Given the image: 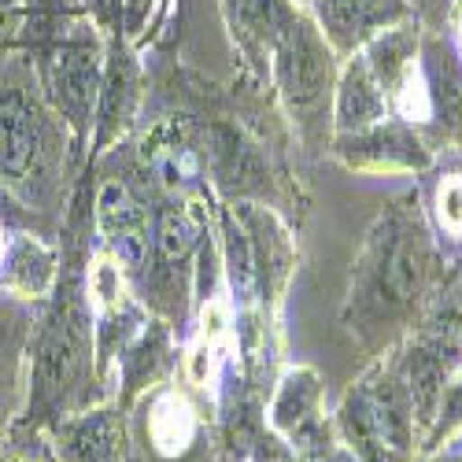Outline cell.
Segmentation results:
<instances>
[{
  "instance_id": "4",
  "label": "cell",
  "mask_w": 462,
  "mask_h": 462,
  "mask_svg": "<svg viewBox=\"0 0 462 462\" xmlns=\"http://www.w3.org/2000/svg\"><path fill=\"white\" fill-rule=\"evenodd\" d=\"M266 70L278 86V97L292 123L303 130V137L333 130V89H337V70L340 56L329 49L322 30L315 26L311 12L296 8V15L282 26V33L271 45Z\"/></svg>"
},
{
  "instance_id": "3",
  "label": "cell",
  "mask_w": 462,
  "mask_h": 462,
  "mask_svg": "<svg viewBox=\"0 0 462 462\" xmlns=\"http://www.w3.org/2000/svg\"><path fill=\"white\" fill-rule=\"evenodd\" d=\"M433 271V248L421 222L407 208H393L370 229L366 248L352 274V296L344 319L359 337L403 319L421 296Z\"/></svg>"
},
{
  "instance_id": "16",
  "label": "cell",
  "mask_w": 462,
  "mask_h": 462,
  "mask_svg": "<svg viewBox=\"0 0 462 462\" xmlns=\"http://www.w3.org/2000/svg\"><path fill=\"white\" fill-rule=\"evenodd\" d=\"M296 8H303V5H296V0H222L226 26H229V33H234L237 49L255 67H266L274 37L296 15Z\"/></svg>"
},
{
  "instance_id": "15",
  "label": "cell",
  "mask_w": 462,
  "mask_h": 462,
  "mask_svg": "<svg viewBox=\"0 0 462 462\" xmlns=\"http://www.w3.org/2000/svg\"><path fill=\"white\" fill-rule=\"evenodd\" d=\"M400 381H403V393L411 400V411H414V426L426 433L437 426L440 418V403H444V389L451 381V370L448 363L430 348V344H421L418 337L407 340V348L400 352V359L393 363Z\"/></svg>"
},
{
  "instance_id": "12",
  "label": "cell",
  "mask_w": 462,
  "mask_h": 462,
  "mask_svg": "<svg viewBox=\"0 0 462 462\" xmlns=\"http://www.w3.org/2000/svg\"><path fill=\"white\" fill-rule=\"evenodd\" d=\"M389 93L377 82V74L366 60V52H356L340 60L337 89H333V137L337 134H359L389 119Z\"/></svg>"
},
{
  "instance_id": "7",
  "label": "cell",
  "mask_w": 462,
  "mask_h": 462,
  "mask_svg": "<svg viewBox=\"0 0 462 462\" xmlns=\"http://www.w3.org/2000/svg\"><path fill=\"white\" fill-rule=\"evenodd\" d=\"M307 12L340 60L366 49L377 33L414 19L411 0H307Z\"/></svg>"
},
{
  "instance_id": "19",
  "label": "cell",
  "mask_w": 462,
  "mask_h": 462,
  "mask_svg": "<svg viewBox=\"0 0 462 462\" xmlns=\"http://www.w3.org/2000/svg\"><path fill=\"white\" fill-rule=\"evenodd\" d=\"M192 437H197V414H192V407L178 393H163L152 403V414H148L152 451L163 458H178L181 451H189Z\"/></svg>"
},
{
  "instance_id": "5",
  "label": "cell",
  "mask_w": 462,
  "mask_h": 462,
  "mask_svg": "<svg viewBox=\"0 0 462 462\" xmlns=\"http://www.w3.org/2000/svg\"><path fill=\"white\" fill-rule=\"evenodd\" d=\"M337 430L356 462H407L414 411L393 363H377L337 407Z\"/></svg>"
},
{
  "instance_id": "13",
  "label": "cell",
  "mask_w": 462,
  "mask_h": 462,
  "mask_svg": "<svg viewBox=\"0 0 462 462\" xmlns=\"http://www.w3.org/2000/svg\"><path fill=\"white\" fill-rule=\"evenodd\" d=\"M97 222L100 234L107 237V252L119 259L123 271H141L152 255V222L144 208L130 197L123 185H104L97 197Z\"/></svg>"
},
{
  "instance_id": "14",
  "label": "cell",
  "mask_w": 462,
  "mask_h": 462,
  "mask_svg": "<svg viewBox=\"0 0 462 462\" xmlns=\"http://www.w3.org/2000/svg\"><path fill=\"white\" fill-rule=\"evenodd\" d=\"M60 263H63V255L49 241H42L37 234L12 229L5 263H0V289H8L30 303H42L56 289Z\"/></svg>"
},
{
  "instance_id": "9",
  "label": "cell",
  "mask_w": 462,
  "mask_h": 462,
  "mask_svg": "<svg viewBox=\"0 0 462 462\" xmlns=\"http://www.w3.org/2000/svg\"><path fill=\"white\" fill-rule=\"evenodd\" d=\"M333 152L348 163L352 171H421L430 167V148L414 134L411 123L396 119H381L370 130L359 134H337L333 137Z\"/></svg>"
},
{
  "instance_id": "20",
  "label": "cell",
  "mask_w": 462,
  "mask_h": 462,
  "mask_svg": "<svg viewBox=\"0 0 462 462\" xmlns=\"http://www.w3.org/2000/svg\"><path fill=\"white\" fill-rule=\"evenodd\" d=\"M0 462H56L52 444L42 437V430L12 426L8 437L0 440Z\"/></svg>"
},
{
  "instance_id": "23",
  "label": "cell",
  "mask_w": 462,
  "mask_h": 462,
  "mask_svg": "<svg viewBox=\"0 0 462 462\" xmlns=\"http://www.w3.org/2000/svg\"><path fill=\"white\" fill-rule=\"evenodd\" d=\"M455 37H458V42H455V52H458V60H462V0L455 5Z\"/></svg>"
},
{
  "instance_id": "1",
  "label": "cell",
  "mask_w": 462,
  "mask_h": 462,
  "mask_svg": "<svg viewBox=\"0 0 462 462\" xmlns=\"http://www.w3.org/2000/svg\"><path fill=\"white\" fill-rule=\"evenodd\" d=\"M89 384H97V322L82 266L63 259L56 289L37 303L26 407L15 426L45 433L63 414L89 407Z\"/></svg>"
},
{
  "instance_id": "22",
  "label": "cell",
  "mask_w": 462,
  "mask_h": 462,
  "mask_svg": "<svg viewBox=\"0 0 462 462\" xmlns=\"http://www.w3.org/2000/svg\"><path fill=\"white\" fill-rule=\"evenodd\" d=\"M8 33H12V23H8V0H0V56H5Z\"/></svg>"
},
{
  "instance_id": "26",
  "label": "cell",
  "mask_w": 462,
  "mask_h": 462,
  "mask_svg": "<svg viewBox=\"0 0 462 462\" xmlns=\"http://www.w3.org/2000/svg\"><path fill=\"white\" fill-rule=\"evenodd\" d=\"M458 141H462V130H458Z\"/></svg>"
},
{
  "instance_id": "2",
  "label": "cell",
  "mask_w": 462,
  "mask_h": 462,
  "mask_svg": "<svg viewBox=\"0 0 462 462\" xmlns=\"http://www.w3.org/2000/svg\"><path fill=\"white\" fill-rule=\"evenodd\" d=\"M67 137V126L42 93L37 67L0 60V189L26 211L45 215L60 204Z\"/></svg>"
},
{
  "instance_id": "25",
  "label": "cell",
  "mask_w": 462,
  "mask_h": 462,
  "mask_svg": "<svg viewBox=\"0 0 462 462\" xmlns=\"http://www.w3.org/2000/svg\"><path fill=\"white\" fill-rule=\"evenodd\" d=\"M333 462H356V455L348 451V455H340V458H333Z\"/></svg>"
},
{
  "instance_id": "18",
  "label": "cell",
  "mask_w": 462,
  "mask_h": 462,
  "mask_svg": "<svg viewBox=\"0 0 462 462\" xmlns=\"http://www.w3.org/2000/svg\"><path fill=\"white\" fill-rule=\"evenodd\" d=\"M197 255V226L189 222L185 211H163L160 222L152 226V255L148 266H156V282L160 285H178L185 282L189 263Z\"/></svg>"
},
{
  "instance_id": "11",
  "label": "cell",
  "mask_w": 462,
  "mask_h": 462,
  "mask_svg": "<svg viewBox=\"0 0 462 462\" xmlns=\"http://www.w3.org/2000/svg\"><path fill=\"white\" fill-rule=\"evenodd\" d=\"M141 100V67L123 42H111L104 49V79L93 115V152H104L115 137H123L134 123V111Z\"/></svg>"
},
{
  "instance_id": "10",
  "label": "cell",
  "mask_w": 462,
  "mask_h": 462,
  "mask_svg": "<svg viewBox=\"0 0 462 462\" xmlns=\"http://www.w3.org/2000/svg\"><path fill=\"white\" fill-rule=\"evenodd\" d=\"M52 455L56 462H123L126 426L119 411L82 407L52 421Z\"/></svg>"
},
{
  "instance_id": "21",
  "label": "cell",
  "mask_w": 462,
  "mask_h": 462,
  "mask_svg": "<svg viewBox=\"0 0 462 462\" xmlns=\"http://www.w3.org/2000/svg\"><path fill=\"white\" fill-rule=\"evenodd\" d=\"M437 218L448 234L462 237V174H451L437 189Z\"/></svg>"
},
{
  "instance_id": "17",
  "label": "cell",
  "mask_w": 462,
  "mask_h": 462,
  "mask_svg": "<svg viewBox=\"0 0 462 462\" xmlns=\"http://www.w3.org/2000/svg\"><path fill=\"white\" fill-rule=\"evenodd\" d=\"M319 400H322V381L311 366H296L282 377L278 393H274V403H271V426L303 444L307 433L319 430Z\"/></svg>"
},
{
  "instance_id": "8",
  "label": "cell",
  "mask_w": 462,
  "mask_h": 462,
  "mask_svg": "<svg viewBox=\"0 0 462 462\" xmlns=\"http://www.w3.org/2000/svg\"><path fill=\"white\" fill-rule=\"evenodd\" d=\"M37 303L0 289V440L19 421L30 384V333Z\"/></svg>"
},
{
  "instance_id": "6",
  "label": "cell",
  "mask_w": 462,
  "mask_h": 462,
  "mask_svg": "<svg viewBox=\"0 0 462 462\" xmlns=\"http://www.w3.org/2000/svg\"><path fill=\"white\" fill-rule=\"evenodd\" d=\"M100 79H104V49L93 33L89 37H60L45 52L37 82H42L49 107L67 126L70 141H86L93 134Z\"/></svg>"
},
{
  "instance_id": "24",
  "label": "cell",
  "mask_w": 462,
  "mask_h": 462,
  "mask_svg": "<svg viewBox=\"0 0 462 462\" xmlns=\"http://www.w3.org/2000/svg\"><path fill=\"white\" fill-rule=\"evenodd\" d=\"M8 241H12V229H8V222H0V263H5V252H8Z\"/></svg>"
}]
</instances>
